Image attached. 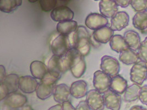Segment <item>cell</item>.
I'll list each match as a JSON object with an SVG mask.
<instances>
[{"mask_svg":"<svg viewBox=\"0 0 147 110\" xmlns=\"http://www.w3.org/2000/svg\"><path fill=\"white\" fill-rule=\"evenodd\" d=\"M76 32L78 40L76 48L80 55L85 57L89 54L91 48L89 33L87 28L83 25L78 26Z\"/></svg>","mask_w":147,"mask_h":110,"instance_id":"cell-1","label":"cell"},{"mask_svg":"<svg viewBox=\"0 0 147 110\" xmlns=\"http://www.w3.org/2000/svg\"><path fill=\"white\" fill-rule=\"evenodd\" d=\"M100 68L103 72L112 78L119 75L120 64L116 58L105 55L101 58Z\"/></svg>","mask_w":147,"mask_h":110,"instance_id":"cell-2","label":"cell"},{"mask_svg":"<svg viewBox=\"0 0 147 110\" xmlns=\"http://www.w3.org/2000/svg\"><path fill=\"white\" fill-rule=\"evenodd\" d=\"M130 79L134 84L142 85L147 79V63L139 60L134 64L130 72Z\"/></svg>","mask_w":147,"mask_h":110,"instance_id":"cell-3","label":"cell"},{"mask_svg":"<svg viewBox=\"0 0 147 110\" xmlns=\"http://www.w3.org/2000/svg\"><path fill=\"white\" fill-rule=\"evenodd\" d=\"M86 68V63L84 57L80 55L77 50L75 48L69 68L72 74L76 78H80L84 74Z\"/></svg>","mask_w":147,"mask_h":110,"instance_id":"cell-4","label":"cell"},{"mask_svg":"<svg viewBox=\"0 0 147 110\" xmlns=\"http://www.w3.org/2000/svg\"><path fill=\"white\" fill-rule=\"evenodd\" d=\"M112 78L102 70H97L94 73L93 85L95 90L104 94L110 88Z\"/></svg>","mask_w":147,"mask_h":110,"instance_id":"cell-5","label":"cell"},{"mask_svg":"<svg viewBox=\"0 0 147 110\" xmlns=\"http://www.w3.org/2000/svg\"><path fill=\"white\" fill-rule=\"evenodd\" d=\"M71 49L67 36L59 35L51 43V50L53 55L62 56Z\"/></svg>","mask_w":147,"mask_h":110,"instance_id":"cell-6","label":"cell"},{"mask_svg":"<svg viewBox=\"0 0 147 110\" xmlns=\"http://www.w3.org/2000/svg\"><path fill=\"white\" fill-rule=\"evenodd\" d=\"M86 101L91 110H102L105 106L103 95L96 90H90L88 92Z\"/></svg>","mask_w":147,"mask_h":110,"instance_id":"cell-7","label":"cell"},{"mask_svg":"<svg viewBox=\"0 0 147 110\" xmlns=\"http://www.w3.org/2000/svg\"><path fill=\"white\" fill-rule=\"evenodd\" d=\"M74 15V11L67 6H58L52 11L50 13L51 19L59 23L64 21H72Z\"/></svg>","mask_w":147,"mask_h":110,"instance_id":"cell-8","label":"cell"},{"mask_svg":"<svg viewBox=\"0 0 147 110\" xmlns=\"http://www.w3.org/2000/svg\"><path fill=\"white\" fill-rule=\"evenodd\" d=\"M108 23L107 18L97 13L89 14L85 20V24L87 27L94 31L107 26Z\"/></svg>","mask_w":147,"mask_h":110,"instance_id":"cell-9","label":"cell"},{"mask_svg":"<svg viewBox=\"0 0 147 110\" xmlns=\"http://www.w3.org/2000/svg\"><path fill=\"white\" fill-rule=\"evenodd\" d=\"M27 102L26 96L17 92L9 94L3 100V103L13 110L23 107Z\"/></svg>","mask_w":147,"mask_h":110,"instance_id":"cell-10","label":"cell"},{"mask_svg":"<svg viewBox=\"0 0 147 110\" xmlns=\"http://www.w3.org/2000/svg\"><path fill=\"white\" fill-rule=\"evenodd\" d=\"M105 106L111 110H120L122 103V97L111 90L103 94Z\"/></svg>","mask_w":147,"mask_h":110,"instance_id":"cell-11","label":"cell"},{"mask_svg":"<svg viewBox=\"0 0 147 110\" xmlns=\"http://www.w3.org/2000/svg\"><path fill=\"white\" fill-rule=\"evenodd\" d=\"M129 17L125 11L118 12L111 18L110 28L115 31H121L127 27L129 24Z\"/></svg>","mask_w":147,"mask_h":110,"instance_id":"cell-12","label":"cell"},{"mask_svg":"<svg viewBox=\"0 0 147 110\" xmlns=\"http://www.w3.org/2000/svg\"><path fill=\"white\" fill-rule=\"evenodd\" d=\"M39 84L35 78L30 76L20 77L19 88L25 94H31L36 91Z\"/></svg>","mask_w":147,"mask_h":110,"instance_id":"cell-13","label":"cell"},{"mask_svg":"<svg viewBox=\"0 0 147 110\" xmlns=\"http://www.w3.org/2000/svg\"><path fill=\"white\" fill-rule=\"evenodd\" d=\"M53 95L55 101L60 104L69 101L71 95L70 87L63 83L56 85L54 89Z\"/></svg>","mask_w":147,"mask_h":110,"instance_id":"cell-14","label":"cell"},{"mask_svg":"<svg viewBox=\"0 0 147 110\" xmlns=\"http://www.w3.org/2000/svg\"><path fill=\"white\" fill-rule=\"evenodd\" d=\"M101 15L107 18H111L118 12V6L114 0H101L99 3Z\"/></svg>","mask_w":147,"mask_h":110,"instance_id":"cell-15","label":"cell"},{"mask_svg":"<svg viewBox=\"0 0 147 110\" xmlns=\"http://www.w3.org/2000/svg\"><path fill=\"white\" fill-rule=\"evenodd\" d=\"M114 35V30L108 26L101 28L93 33L94 40L101 44H107L109 42Z\"/></svg>","mask_w":147,"mask_h":110,"instance_id":"cell-16","label":"cell"},{"mask_svg":"<svg viewBox=\"0 0 147 110\" xmlns=\"http://www.w3.org/2000/svg\"><path fill=\"white\" fill-rule=\"evenodd\" d=\"M71 94L74 98L80 99L87 95L88 84L86 81L80 80L74 82L70 87Z\"/></svg>","mask_w":147,"mask_h":110,"instance_id":"cell-17","label":"cell"},{"mask_svg":"<svg viewBox=\"0 0 147 110\" xmlns=\"http://www.w3.org/2000/svg\"><path fill=\"white\" fill-rule=\"evenodd\" d=\"M128 48L136 51H138L141 44V40L139 34L134 30H128L123 35Z\"/></svg>","mask_w":147,"mask_h":110,"instance_id":"cell-18","label":"cell"},{"mask_svg":"<svg viewBox=\"0 0 147 110\" xmlns=\"http://www.w3.org/2000/svg\"><path fill=\"white\" fill-rule=\"evenodd\" d=\"M56 85V84L40 82L36 90V96L40 100H47V99L53 95L54 89Z\"/></svg>","mask_w":147,"mask_h":110,"instance_id":"cell-19","label":"cell"},{"mask_svg":"<svg viewBox=\"0 0 147 110\" xmlns=\"http://www.w3.org/2000/svg\"><path fill=\"white\" fill-rule=\"evenodd\" d=\"M30 70L32 76L41 80L48 72L47 66L43 62L39 61H34L30 65Z\"/></svg>","mask_w":147,"mask_h":110,"instance_id":"cell-20","label":"cell"},{"mask_svg":"<svg viewBox=\"0 0 147 110\" xmlns=\"http://www.w3.org/2000/svg\"><path fill=\"white\" fill-rule=\"evenodd\" d=\"M119 60L126 65L134 64L140 60L138 52L131 48H127L122 51L119 55Z\"/></svg>","mask_w":147,"mask_h":110,"instance_id":"cell-21","label":"cell"},{"mask_svg":"<svg viewBox=\"0 0 147 110\" xmlns=\"http://www.w3.org/2000/svg\"><path fill=\"white\" fill-rule=\"evenodd\" d=\"M128 87L127 81L120 75L112 77L110 89L120 95L123 94Z\"/></svg>","mask_w":147,"mask_h":110,"instance_id":"cell-22","label":"cell"},{"mask_svg":"<svg viewBox=\"0 0 147 110\" xmlns=\"http://www.w3.org/2000/svg\"><path fill=\"white\" fill-rule=\"evenodd\" d=\"M78 27V23L76 21H64L57 23L56 30L60 34L67 36L76 32Z\"/></svg>","mask_w":147,"mask_h":110,"instance_id":"cell-23","label":"cell"},{"mask_svg":"<svg viewBox=\"0 0 147 110\" xmlns=\"http://www.w3.org/2000/svg\"><path fill=\"white\" fill-rule=\"evenodd\" d=\"M110 46L114 51L120 53L128 48V46L123 36L121 35H114L109 41Z\"/></svg>","mask_w":147,"mask_h":110,"instance_id":"cell-24","label":"cell"},{"mask_svg":"<svg viewBox=\"0 0 147 110\" xmlns=\"http://www.w3.org/2000/svg\"><path fill=\"white\" fill-rule=\"evenodd\" d=\"M140 89V85L134 83L128 86L123 94V99L124 101L126 103H131L139 99V93Z\"/></svg>","mask_w":147,"mask_h":110,"instance_id":"cell-25","label":"cell"},{"mask_svg":"<svg viewBox=\"0 0 147 110\" xmlns=\"http://www.w3.org/2000/svg\"><path fill=\"white\" fill-rule=\"evenodd\" d=\"M20 77L16 74L11 73L7 75L3 80L1 82L6 86L9 94L16 93L20 89L19 88Z\"/></svg>","mask_w":147,"mask_h":110,"instance_id":"cell-26","label":"cell"},{"mask_svg":"<svg viewBox=\"0 0 147 110\" xmlns=\"http://www.w3.org/2000/svg\"><path fill=\"white\" fill-rule=\"evenodd\" d=\"M47 68L49 72L62 74L65 73L63 67L61 56L53 55L47 63Z\"/></svg>","mask_w":147,"mask_h":110,"instance_id":"cell-27","label":"cell"},{"mask_svg":"<svg viewBox=\"0 0 147 110\" xmlns=\"http://www.w3.org/2000/svg\"><path fill=\"white\" fill-rule=\"evenodd\" d=\"M22 0H1L0 10L4 13H11L22 5Z\"/></svg>","mask_w":147,"mask_h":110,"instance_id":"cell-28","label":"cell"},{"mask_svg":"<svg viewBox=\"0 0 147 110\" xmlns=\"http://www.w3.org/2000/svg\"><path fill=\"white\" fill-rule=\"evenodd\" d=\"M132 23L134 27L140 30L147 29V11L137 12L134 15Z\"/></svg>","mask_w":147,"mask_h":110,"instance_id":"cell-29","label":"cell"},{"mask_svg":"<svg viewBox=\"0 0 147 110\" xmlns=\"http://www.w3.org/2000/svg\"><path fill=\"white\" fill-rule=\"evenodd\" d=\"M39 2L40 7L44 12L52 11L58 7V1L57 0H40Z\"/></svg>","mask_w":147,"mask_h":110,"instance_id":"cell-30","label":"cell"},{"mask_svg":"<svg viewBox=\"0 0 147 110\" xmlns=\"http://www.w3.org/2000/svg\"><path fill=\"white\" fill-rule=\"evenodd\" d=\"M131 5L137 12L147 11V0H131Z\"/></svg>","mask_w":147,"mask_h":110,"instance_id":"cell-31","label":"cell"},{"mask_svg":"<svg viewBox=\"0 0 147 110\" xmlns=\"http://www.w3.org/2000/svg\"><path fill=\"white\" fill-rule=\"evenodd\" d=\"M61 76L62 74L59 73L51 72L48 71V72L43 77V78L40 80V82L56 84L57 82L60 79Z\"/></svg>","mask_w":147,"mask_h":110,"instance_id":"cell-32","label":"cell"},{"mask_svg":"<svg viewBox=\"0 0 147 110\" xmlns=\"http://www.w3.org/2000/svg\"><path fill=\"white\" fill-rule=\"evenodd\" d=\"M138 54L140 60L147 63V37L141 42Z\"/></svg>","mask_w":147,"mask_h":110,"instance_id":"cell-33","label":"cell"},{"mask_svg":"<svg viewBox=\"0 0 147 110\" xmlns=\"http://www.w3.org/2000/svg\"><path fill=\"white\" fill-rule=\"evenodd\" d=\"M139 100L142 103L147 106V85L141 87L139 93Z\"/></svg>","mask_w":147,"mask_h":110,"instance_id":"cell-34","label":"cell"},{"mask_svg":"<svg viewBox=\"0 0 147 110\" xmlns=\"http://www.w3.org/2000/svg\"><path fill=\"white\" fill-rule=\"evenodd\" d=\"M9 94V92L6 86L3 83L0 84V100L2 101L4 100Z\"/></svg>","mask_w":147,"mask_h":110,"instance_id":"cell-35","label":"cell"},{"mask_svg":"<svg viewBox=\"0 0 147 110\" xmlns=\"http://www.w3.org/2000/svg\"><path fill=\"white\" fill-rule=\"evenodd\" d=\"M76 110H91L86 101H81L76 107Z\"/></svg>","mask_w":147,"mask_h":110,"instance_id":"cell-36","label":"cell"},{"mask_svg":"<svg viewBox=\"0 0 147 110\" xmlns=\"http://www.w3.org/2000/svg\"><path fill=\"white\" fill-rule=\"evenodd\" d=\"M117 5L122 8H126L131 5V0H116Z\"/></svg>","mask_w":147,"mask_h":110,"instance_id":"cell-37","label":"cell"},{"mask_svg":"<svg viewBox=\"0 0 147 110\" xmlns=\"http://www.w3.org/2000/svg\"><path fill=\"white\" fill-rule=\"evenodd\" d=\"M62 105V110H76V108L70 101L65 102Z\"/></svg>","mask_w":147,"mask_h":110,"instance_id":"cell-38","label":"cell"},{"mask_svg":"<svg viewBox=\"0 0 147 110\" xmlns=\"http://www.w3.org/2000/svg\"><path fill=\"white\" fill-rule=\"evenodd\" d=\"M6 76V69L3 66L1 65L0 66V82H2L3 79Z\"/></svg>","mask_w":147,"mask_h":110,"instance_id":"cell-39","label":"cell"},{"mask_svg":"<svg viewBox=\"0 0 147 110\" xmlns=\"http://www.w3.org/2000/svg\"><path fill=\"white\" fill-rule=\"evenodd\" d=\"M47 110H62V105L60 103L50 107Z\"/></svg>","mask_w":147,"mask_h":110,"instance_id":"cell-40","label":"cell"},{"mask_svg":"<svg viewBox=\"0 0 147 110\" xmlns=\"http://www.w3.org/2000/svg\"><path fill=\"white\" fill-rule=\"evenodd\" d=\"M129 110H147V109L142 106L134 105V106H132Z\"/></svg>","mask_w":147,"mask_h":110,"instance_id":"cell-41","label":"cell"},{"mask_svg":"<svg viewBox=\"0 0 147 110\" xmlns=\"http://www.w3.org/2000/svg\"><path fill=\"white\" fill-rule=\"evenodd\" d=\"M1 110H12V109L10 108L9 107H8L6 105H5V103H3L2 106H1Z\"/></svg>","mask_w":147,"mask_h":110,"instance_id":"cell-42","label":"cell"},{"mask_svg":"<svg viewBox=\"0 0 147 110\" xmlns=\"http://www.w3.org/2000/svg\"><path fill=\"white\" fill-rule=\"evenodd\" d=\"M22 110H34L30 106H24L23 107H22Z\"/></svg>","mask_w":147,"mask_h":110,"instance_id":"cell-43","label":"cell"},{"mask_svg":"<svg viewBox=\"0 0 147 110\" xmlns=\"http://www.w3.org/2000/svg\"><path fill=\"white\" fill-rule=\"evenodd\" d=\"M38 1H32V0H29V2H32V3H34V2H37Z\"/></svg>","mask_w":147,"mask_h":110,"instance_id":"cell-44","label":"cell"},{"mask_svg":"<svg viewBox=\"0 0 147 110\" xmlns=\"http://www.w3.org/2000/svg\"><path fill=\"white\" fill-rule=\"evenodd\" d=\"M18 110V109H15V110Z\"/></svg>","mask_w":147,"mask_h":110,"instance_id":"cell-45","label":"cell"},{"mask_svg":"<svg viewBox=\"0 0 147 110\" xmlns=\"http://www.w3.org/2000/svg\"></svg>","mask_w":147,"mask_h":110,"instance_id":"cell-46","label":"cell"}]
</instances>
